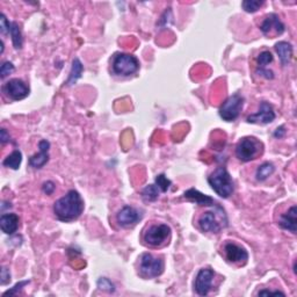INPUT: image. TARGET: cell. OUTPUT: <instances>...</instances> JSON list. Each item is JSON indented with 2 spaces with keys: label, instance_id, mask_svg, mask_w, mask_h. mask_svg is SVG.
<instances>
[{
  "label": "cell",
  "instance_id": "cell-1",
  "mask_svg": "<svg viewBox=\"0 0 297 297\" xmlns=\"http://www.w3.org/2000/svg\"><path fill=\"white\" fill-rule=\"evenodd\" d=\"M84 211V201L79 193L71 190L54 203V214L62 222H72Z\"/></svg>",
  "mask_w": 297,
  "mask_h": 297
},
{
  "label": "cell",
  "instance_id": "cell-2",
  "mask_svg": "<svg viewBox=\"0 0 297 297\" xmlns=\"http://www.w3.org/2000/svg\"><path fill=\"white\" fill-rule=\"evenodd\" d=\"M208 183L210 184L212 191L223 199L230 198L235 191L234 180L226 167H218L215 172H212L208 176Z\"/></svg>",
  "mask_w": 297,
  "mask_h": 297
},
{
  "label": "cell",
  "instance_id": "cell-3",
  "mask_svg": "<svg viewBox=\"0 0 297 297\" xmlns=\"http://www.w3.org/2000/svg\"><path fill=\"white\" fill-rule=\"evenodd\" d=\"M263 143L254 137H244L236 146V157L240 162L247 163L255 159L263 152Z\"/></svg>",
  "mask_w": 297,
  "mask_h": 297
},
{
  "label": "cell",
  "instance_id": "cell-4",
  "mask_svg": "<svg viewBox=\"0 0 297 297\" xmlns=\"http://www.w3.org/2000/svg\"><path fill=\"white\" fill-rule=\"evenodd\" d=\"M113 72L118 76H128L135 75L139 70V61L134 55L130 54H116L112 63Z\"/></svg>",
  "mask_w": 297,
  "mask_h": 297
},
{
  "label": "cell",
  "instance_id": "cell-5",
  "mask_svg": "<svg viewBox=\"0 0 297 297\" xmlns=\"http://www.w3.org/2000/svg\"><path fill=\"white\" fill-rule=\"evenodd\" d=\"M139 271L144 278H158L164 272L163 259L152 255L151 253H144L140 255Z\"/></svg>",
  "mask_w": 297,
  "mask_h": 297
},
{
  "label": "cell",
  "instance_id": "cell-6",
  "mask_svg": "<svg viewBox=\"0 0 297 297\" xmlns=\"http://www.w3.org/2000/svg\"><path fill=\"white\" fill-rule=\"evenodd\" d=\"M244 106V98L239 94H234L222 103L219 107V116L224 121L227 122H234L235 120L238 119L240 112L243 109Z\"/></svg>",
  "mask_w": 297,
  "mask_h": 297
},
{
  "label": "cell",
  "instance_id": "cell-7",
  "mask_svg": "<svg viewBox=\"0 0 297 297\" xmlns=\"http://www.w3.org/2000/svg\"><path fill=\"white\" fill-rule=\"evenodd\" d=\"M171 236V228L167 224H156L151 226L144 232V242L150 246H162Z\"/></svg>",
  "mask_w": 297,
  "mask_h": 297
},
{
  "label": "cell",
  "instance_id": "cell-8",
  "mask_svg": "<svg viewBox=\"0 0 297 297\" xmlns=\"http://www.w3.org/2000/svg\"><path fill=\"white\" fill-rule=\"evenodd\" d=\"M3 92L7 98L14 100V101H19V100L25 99L29 95V87L21 79L14 78L9 80L3 86Z\"/></svg>",
  "mask_w": 297,
  "mask_h": 297
},
{
  "label": "cell",
  "instance_id": "cell-9",
  "mask_svg": "<svg viewBox=\"0 0 297 297\" xmlns=\"http://www.w3.org/2000/svg\"><path fill=\"white\" fill-rule=\"evenodd\" d=\"M143 217V214L134 207L124 206L116 214V222L122 228H132Z\"/></svg>",
  "mask_w": 297,
  "mask_h": 297
},
{
  "label": "cell",
  "instance_id": "cell-10",
  "mask_svg": "<svg viewBox=\"0 0 297 297\" xmlns=\"http://www.w3.org/2000/svg\"><path fill=\"white\" fill-rule=\"evenodd\" d=\"M228 224L223 223L217 217V212L207 211L200 217L199 227L203 232H210V234H218L222 229L227 228Z\"/></svg>",
  "mask_w": 297,
  "mask_h": 297
},
{
  "label": "cell",
  "instance_id": "cell-11",
  "mask_svg": "<svg viewBox=\"0 0 297 297\" xmlns=\"http://www.w3.org/2000/svg\"><path fill=\"white\" fill-rule=\"evenodd\" d=\"M214 276L215 273L210 268H202V270H200L194 282V289L196 294L200 296H207L209 294L212 287Z\"/></svg>",
  "mask_w": 297,
  "mask_h": 297
},
{
  "label": "cell",
  "instance_id": "cell-12",
  "mask_svg": "<svg viewBox=\"0 0 297 297\" xmlns=\"http://www.w3.org/2000/svg\"><path fill=\"white\" fill-rule=\"evenodd\" d=\"M260 30L263 31L264 35L267 36H276L282 35L286 30L284 23L281 21L280 18L275 13L268 14L260 26Z\"/></svg>",
  "mask_w": 297,
  "mask_h": 297
},
{
  "label": "cell",
  "instance_id": "cell-13",
  "mask_svg": "<svg viewBox=\"0 0 297 297\" xmlns=\"http://www.w3.org/2000/svg\"><path fill=\"white\" fill-rule=\"evenodd\" d=\"M276 115L274 109H273V106L271 103L264 101L260 105L258 113L247 116L246 121L253 124H268L274 121Z\"/></svg>",
  "mask_w": 297,
  "mask_h": 297
},
{
  "label": "cell",
  "instance_id": "cell-14",
  "mask_svg": "<svg viewBox=\"0 0 297 297\" xmlns=\"http://www.w3.org/2000/svg\"><path fill=\"white\" fill-rule=\"evenodd\" d=\"M223 250L229 263L244 265L248 260L247 251L235 243H227L224 245Z\"/></svg>",
  "mask_w": 297,
  "mask_h": 297
},
{
  "label": "cell",
  "instance_id": "cell-15",
  "mask_svg": "<svg viewBox=\"0 0 297 297\" xmlns=\"http://www.w3.org/2000/svg\"><path fill=\"white\" fill-rule=\"evenodd\" d=\"M40 152L29 158V165L34 168H42L49 160V148L50 143L47 139L40 140L39 143Z\"/></svg>",
  "mask_w": 297,
  "mask_h": 297
},
{
  "label": "cell",
  "instance_id": "cell-16",
  "mask_svg": "<svg viewBox=\"0 0 297 297\" xmlns=\"http://www.w3.org/2000/svg\"><path fill=\"white\" fill-rule=\"evenodd\" d=\"M279 226L283 229V230H287L291 234H296L297 230V208L296 206H291L289 208L287 212L281 215Z\"/></svg>",
  "mask_w": 297,
  "mask_h": 297
},
{
  "label": "cell",
  "instance_id": "cell-17",
  "mask_svg": "<svg viewBox=\"0 0 297 297\" xmlns=\"http://www.w3.org/2000/svg\"><path fill=\"white\" fill-rule=\"evenodd\" d=\"M183 198L190 200L192 202H195L199 206H203V207H210V206H215V201L214 199L210 198V196L202 194L201 192H199L195 188H191L183 193Z\"/></svg>",
  "mask_w": 297,
  "mask_h": 297
},
{
  "label": "cell",
  "instance_id": "cell-18",
  "mask_svg": "<svg viewBox=\"0 0 297 297\" xmlns=\"http://www.w3.org/2000/svg\"><path fill=\"white\" fill-rule=\"evenodd\" d=\"M0 227L4 234H15L19 228V216L17 214H3L0 217Z\"/></svg>",
  "mask_w": 297,
  "mask_h": 297
},
{
  "label": "cell",
  "instance_id": "cell-19",
  "mask_svg": "<svg viewBox=\"0 0 297 297\" xmlns=\"http://www.w3.org/2000/svg\"><path fill=\"white\" fill-rule=\"evenodd\" d=\"M275 51L283 66H287L292 58V47L290 43L281 41L275 44Z\"/></svg>",
  "mask_w": 297,
  "mask_h": 297
},
{
  "label": "cell",
  "instance_id": "cell-20",
  "mask_svg": "<svg viewBox=\"0 0 297 297\" xmlns=\"http://www.w3.org/2000/svg\"><path fill=\"white\" fill-rule=\"evenodd\" d=\"M83 71H84L83 63L80 62L79 58H75L73 61H72V67H71V71H70L69 79L66 80V85L67 86L75 85V84L77 83V80L79 78H82Z\"/></svg>",
  "mask_w": 297,
  "mask_h": 297
},
{
  "label": "cell",
  "instance_id": "cell-21",
  "mask_svg": "<svg viewBox=\"0 0 297 297\" xmlns=\"http://www.w3.org/2000/svg\"><path fill=\"white\" fill-rule=\"evenodd\" d=\"M9 34L11 35L12 41L15 49H21L22 48V35L20 27L17 22H10L9 25Z\"/></svg>",
  "mask_w": 297,
  "mask_h": 297
},
{
  "label": "cell",
  "instance_id": "cell-22",
  "mask_svg": "<svg viewBox=\"0 0 297 297\" xmlns=\"http://www.w3.org/2000/svg\"><path fill=\"white\" fill-rule=\"evenodd\" d=\"M274 171H275V167L272 163L266 162L262 164V165L256 168V172H255L256 180H258V181H265V180L270 178V176L274 173Z\"/></svg>",
  "mask_w": 297,
  "mask_h": 297
},
{
  "label": "cell",
  "instance_id": "cell-23",
  "mask_svg": "<svg viewBox=\"0 0 297 297\" xmlns=\"http://www.w3.org/2000/svg\"><path fill=\"white\" fill-rule=\"evenodd\" d=\"M22 163V154L19 150H15L3 162V165L5 167L12 168V170H19L20 165Z\"/></svg>",
  "mask_w": 297,
  "mask_h": 297
},
{
  "label": "cell",
  "instance_id": "cell-24",
  "mask_svg": "<svg viewBox=\"0 0 297 297\" xmlns=\"http://www.w3.org/2000/svg\"><path fill=\"white\" fill-rule=\"evenodd\" d=\"M160 190L157 184H148L142 191V198L146 202H154L159 198Z\"/></svg>",
  "mask_w": 297,
  "mask_h": 297
},
{
  "label": "cell",
  "instance_id": "cell-25",
  "mask_svg": "<svg viewBox=\"0 0 297 297\" xmlns=\"http://www.w3.org/2000/svg\"><path fill=\"white\" fill-rule=\"evenodd\" d=\"M264 2H260V0H245L242 3V6L245 12L247 13H254V12L258 11L260 7L264 5Z\"/></svg>",
  "mask_w": 297,
  "mask_h": 297
},
{
  "label": "cell",
  "instance_id": "cell-26",
  "mask_svg": "<svg viewBox=\"0 0 297 297\" xmlns=\"http://www.w3.org/2000/svg\"><path fill=\"white\" fill-rule=\"evenodd\" d=\"M256 62H258V69H266L268 64L273 62V55L271 51H263V53L258 56Z\"/></svg>",
  "mask_w": 297,
  "mask_h": 297
},
{
  "label": "cell",
  "instance_id": "cell-27",
  "mask_svg": "<svg viewBox=\"0 0 297 297\" xmlns=\"http://www.w3.org/2000/svg\"><path fill=\"white\" fill-rule=\"evenodd\" d=\"M156 184H157L160 192L165 193L168 191V188H170L172 181L170 179H167V176L165 174H159L157 175V178H156Z\"/></svg>",
  "mask_w": 297,
  "mask_h": 297
},
{
  "label": "cell",
  "instance_id": "cell-28",
  "mask_svg": "<svg viewBox=\"0 0 297 297\" xmlns=\"http://www.w3.org/2000/svg\"><path fill=\"white\" fill-rule=\"evenodd\" d=\"M96 284H98V288L100 289V290H103V291H107V292H114L115 291L114 283L107 278H100L98 280V282H96Z\"/></svg>",
  "mask_w": 297,
  "mask_h": 297
},
{
  "label": "cell",
  "instance_id": "cell-29",
  "mask_svg": "<svg viewBox=\"0 0 297 297\" xmlns=\"http://www.w3.org/2000/svg\"><path fill=\"white\" fill-rule=\"evenodd\" d=\"M15 67L12 62H4L2 67H0V78L5 79L7 76L13 73Z\"/></svg>",
  "mask_w": 297,
  "mask_h": 297
},
{
  "label": "cell",
  "instance_id": "cell-30",
  "mask_svg": "<svg viewBox=\"0 0 297 297\" xmlns=\"http://www.w3.org/2000/svg\"><path fill=\"white\" fill-rule=\"evenodd\" d=\"M29 283V281L28 280H26V281H21V282H19V283H17L15 284V286L12 288V289H10V290H7V291H5L4 292V296H9V295H17L18 294V291H20L21 290V289L26 286V284H28Z\"/></svg>",
  "mask_w": 297,
  "mask_h": 297
},
{
  "label": "cell",
  "instance_id": "cell-31",
  "mask_svg": "<svg viewBox=\"0 0 297 297\" xmlns=\"http://www.w3.org/2000/svg\"><path fill=\"white\" fill-rule=\"evenodd\" d=\"M9 25L10 21L6 19L5 14L0 15V29H2L3 34H9Z\"/></svg>",
  "mask_w": 297,
  "mask_h": 297
},
{
  "label": "cell",
  "instance_id": "cell-32",
  "mask_svg": "<svg viewBox=\"0 0 297 297\" xmlns=\"http://www.w3.org/2000/svg\"><path fill=\"white\" fill-rule=\"evenodd\" d=\"M56 190V186L53 181H47L43 183L42 186V191L46 193L47 195H51L54 193V191Z\"/></svg>",
  "mask_w": 297,
  "mask_h": 297
},
{
  "label": "cell",
  "instance_id": "cell-33",
  "mask_svg": "<svg viewBox=\"0 0 297 297\" xmlns=\"http://www.w3.org/2000/svg\"><path fill=\"white\" fill-rule=\"evenodd\" d=\"M256 73L259 76H262V77L266 78V79H273L274 78V73H273V71L268 70V69H258L256 70Z\"/></svg>",
  "mask_w": 297,
  "mask_h": 297
},
{
  "label": "cell",
  "instance_id": "cell-34",
  "mask_svg": "<svg viewBox=\"0 0 297 297\" xmlns=\"http://www.w3.org/2000/svg\"><path fill=\"white\" fill-rule=\"evenodd\" d=\"M11 281V273L6 267H3L2 270V284H6Z\"/></svg>",
  "mask_w": 297,
  "mask_h": 297
},
{
  "label": "cell",
  "instance_id": "cell-35",
  "mask_svg": "<svg viewBox=\"0 0 297 297\" xmlns=\"http://www.w3.org/2000/svg\"><path fill=\"white\" fill-rule=\"evenodd\" d=\"M10 134L6 131V129H3L0 130V140H2V144H5L7 142H10Z\"/></svg>",
  "mask_w": 297,
  "mask_h": 297
},
{
  "label": "cell",
  "instance_id": "cell-36",
  "mask_svg": "<svg viewBox=\"0 0 297 297\" xmlns=\"http://www.w3.org/2000/svg\"><path fill=\"white\" fill-rule=\"evenodd\" d=\"M284 135H286V130H284V127L278 128V129H276L275 132H274V137H276V138H282Z\"/></svg>",
  "mask_w": 297,
  "mask_h": 297
},
{
  "label": "cell",
  "instance_id": "cell-37",
  "mask_svg": "<svg viewBox=\"0 0 297 297\" xmlns=\"http://www.w3.org/2000/svg\"><path fill=\"white\" fill-rule=\"evenodd\" d=\"M259 295H286L284 294V292H282V291H279V290H276V291H271V290H262L259 292Z\"/></svg>",
  "mask_w": 297,
  "mask_h": 297
}]
</instances>
